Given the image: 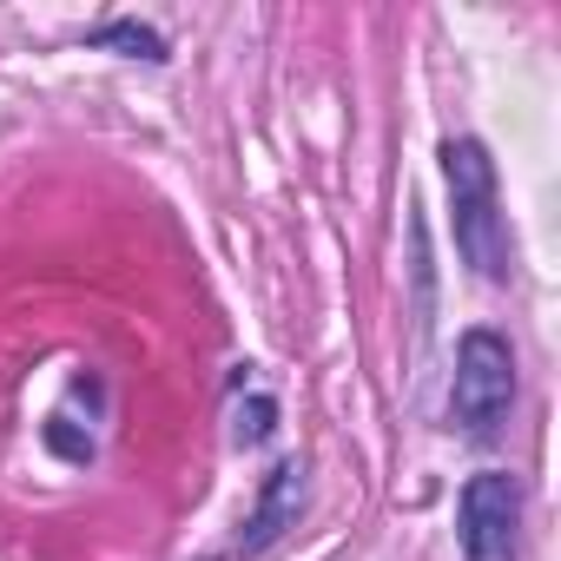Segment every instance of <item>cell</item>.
<instances>
[{
	"label": "cell",
	"mask_w": 561,
	"mask_h": 561,
	"mask_svg": "<svg viewBox=\"0 0 561 561\" xmlns=\"http://www.w3.org/2000/svg\"><path fill=\"white\" fill-rule=\"evenodd\" d=\"M522 548V489L502 469L469 476L462 489V554L469 561H515Z\"/></svg>",
	"instance_id": "3957f363"
},
{
	"label": "cell",
	"mask_w": 561,
	"mask_h": 561,
	"mask_svg": "<svg viewBox=\"0 0 561 561\" xmlns=\"http://www.w3.org/2000/svg\"><path fill=\"white\" fill-rule=\"evenodd\" d=\"M93 41H100V47H119V54H133V60H165V41H159L152 27H139V21H113V27H100Z\"/></svg>",
	"instance_id": "5b68a950"
},
{
	"label": "cell",
	"mask_w": 561,
	"mask_h": 561,
	"mask_svg": "<svg viewBox=\"0 0 561 561\" xmlns=\"http://www.w3.org/2000/svg\"><path fill=\"white\" fill-rule=\"evenodd\" d=\"M47 443H54L60 456H73V462H87V456H93V443H87L80 430H67V423H47Z\"/></svg>",
	"instance_id": "52a82bcc"
},
{
	"label": "cell",
	"mask_w": 561,
	"mask_h": 561,
	"mask_svg": "<svg viewBox=\"0 0 561 561\" xmlns=\"http://www.w3.org/2000/svg\"><path fill=\"white\" fill-rule=\"evenodd\" d=\"M271 430H277V403H271V397L238 403V443H264Z\"/></svg>",
	"instance_id": "8992f818"
},
{
	"label": "cell",
	"mask_w": 561,
	"mask_h": 561,
	"mask_svg": "<svg viewBox=\"0 0 561 561\" xmlns=\"http://www.w3.org/2000/svg\"><path fill=\"white\" fill-rule=\"evenodd\" d=\"M443 172L456 192V244L482 277H508V244H502V218H495V165L476 139H449L443 146Z\"/></svg>",
	"instance_id": "6da1fadb"
},
{
	"label": "cell",
	"mask_w": 561,
	"mask_h": 561,
	"mask_svg": "<svg viewBox=\"0 0 561 561\" xmlns=\"http://www.w3.org/2000/svg\"><path fill=\"white\" fill-rule=\"evenodd\" d=\"M515 403V351L495 331H469L456 344V383H449V416L469 436H495V423Z\"/></svg>",
	"instance_id": "7a4b0ae2"
},
{
	"label": "cell",
	"mask_w": 561,
	"mask_h": 561,
	"mask_svg": "<svg viewBox=\"0 0 561 561\" xmlns=\"http://www.w3.org/2000/svg\"><path fill=\"white\" fill-rule=\"evenodd\" d=\"M305 489H311V469H305L298 456H291V462H277V469H271V482H264V495H257V515H251V522H244V535H238V548H244V554L271 548L277 535L298 522Z\"/></svg>",
	"instance_id": "277c9868"
}]
</instances>
